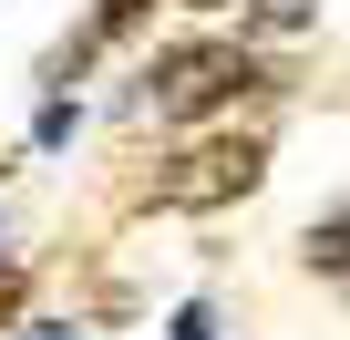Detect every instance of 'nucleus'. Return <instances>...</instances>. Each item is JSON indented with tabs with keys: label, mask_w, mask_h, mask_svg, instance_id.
Returning <instances> with one entry per match:
<instances>
[{
	"label": "nucleus",
	"mask_w": 350,
	"mask_h": 340,
	"mask_svg": "<svg viewBox=\"0 0 350 340\" xmlns=\"http://www.w3.org/2000/svg\"><path fill=\"white\" fill-rule=\"evenodd\" d=\"M247 83H258V62H247L237 42H186V52H165V62L144 73V103L186 124V114H217V103H237Z\"/></svg>",
	"instance_id": "f257e3e1"
},
{
	"label": "nucleus",
	"mask_w": 350,
	"mask_h": 340,
	"mask_svg": "<svg viewBox=\"0 0 350 340\" xmlns=\"http://www.w3.org/2000/svg\"><path fill=\"white\" fill-rule=\"evenodd\" d=\"M268 176V144L258 134H217V144H186L154 176V207H175V217H196V207H227V196H247Z\"/></svg>",
	"instance_id": "f03ea898"
},
{
	"label": "nucleus",
	"mask_w": 350,
	"mask_h": 340,
	"mask_svg": "<svg viewBox=\"0 0 350 340\" xmlns=\"http://www.w3.org/2000/svg\"><path fill=\"white\" fill-rule=\"evenodd\" d=\"M309 268H319V278H340V289H350V207H340V217H319V227H309Z\"/></svg>",
	"instance_id": "7ed1b4c3"
},
{
	"label": "nucleus",
	"mask_w": 350,
	"mask_h": 340,
	"mask_svg": "<svg viewBox=\"0 0 350 340\" xmlns=\"http://www.w3.org/2000/svg\"><path fill=\"white\" fill-rule=\"evenodd\" d=\"M247 21H258V31H299V21H309V0H258Z\"/></svg>",
	"instance_id": "20e7f679"
},
{
	"label": "nucleus",
	"mask_w": 350,
	"mask_h": 340,
	"mask_svg": "<svg viewBox=\"0 0 350 340\" xmlns=\"http://www.w3.org/2000/svg\"><path fill=\"white\" fill-rule=\"evenodd\" d=\"M175 340H217V309H206V299H186V309H175Z\"/></svg>",
	"instance_id": "39448f33"
},
{
	"label": "nucleus",
	"mask_w": 350,
	"mask_h": 340,
	"mask_svg": "<svg viewBox=\"0 0 350 340\" xmlns=\"http://www.w3.org/2000/svg\"><path fill=\"white\" fill-rule=\"evenodd\" d=\"M11 309H21V268L0 258V319H11Z\"/></svg>",
	"instance_id": "423d86ee"
},
{
	"label": "nucleus",
	"mask_w": 350,
	"mask_h": 340,
	"mask_svg": "<svg viewBox=\"0 0 350 340\" xmlns=\"http://www.w3.org/2000/svg\"><path fill=\"white\" fill-rule=\"evenodd\" d=\"M134 11H144V0H103V31H124V21H134Z\"/></svg>",
	"instance_id": "0eeeda50"
},
{
	"label": "nucleus",
	"mask_w": 350,
	"mask_h": 340,
	"mask_svg": "<svg viewBox=\"0 0 350 340\" xmlns=\"http://www.w3.org/2000/svg\"><path fill=\"white\" fill-rule=\"evenodd\" d=\"M11 340H83V330H52V319H42V330H11Z\"/></svg>",
	"instance_id": "6e6552de"
},
{
	"label": "nucleus",
	"mask_w": 350,
	"mask_h": 340,
	"mask_svg": "<svg viewBox=\"0 0 350 340\" xmlns=\"http://www.w3.org/2000/svg\"><path fill=\"white\" fill-rule=\"evenodd\" d=\"M196 11H217V0H196Z\"/></svg>",
	"instance_id": "1a4fd4ad"
}]
</instances>
